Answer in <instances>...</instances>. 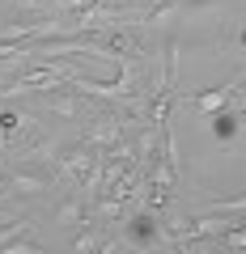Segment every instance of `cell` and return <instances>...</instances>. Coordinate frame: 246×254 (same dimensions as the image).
Returning a JSON list of instances; mask_svg holds the SVG:
<instances>
[{
  "instance_id": "6da1fadb",
  "label": "cell",
  "mask_w": 246,
  "mask_h": 254,
  "mask_svg": "<svg viewBox=\"0 0 246 254\" xmlns=\"http://www.w3.org/2000/svg\"><path fill=\"white\" fill-rule=\"evenodd\" d=\"M242 85H246V72L238 76V81H229V85H221V89H208V93H191V102H195V106L204 110V115H221V110H225L229 102H234V93L242 89Z\"/></svg>"
},
{
  "instance_id": "7a4b0ae2",
  "label": "cell",
  "mask_w": 246,
  "mask_h": 254,
  "mask_svg": "<svg viewBox=\"0 0 246 254\" xmlns=\"http://www.w3.org/2000/svg\"><path fill=\"white\" fill-rule=\"evenodd\" d=\"M128 237L136 246H149V242H157L162 237V229H157V216H153V208H140L136 216L128 220Z\"/></svg>"
},
{
  "instance_id": "3957f363",
  "label": "cell",
  "mask_w": 246,
  "mask_h": 254,
  "mask_svg": "<svg viewBox=\"0 0 246 254\" xmlns=\"http://www.w3.org/2000/svg\"><path fill=\"white\" fill-rule=\"evenodd\" d=\"M242 115L246 110H234V115H212V131H217L221 140H229L238 131V123H242Z\"/></svg>"
},
{
  "instance_id": "277c9868",
  "label": "cell",
  "mask_w": 246,
  "mask_h": 254,
  "mask_svg": "<svg viewBox=\"0 0 246 254\" xmlns=\"http://www.w3.org/2000/svg\"><path fill=\"white\" fill-rule=\"evenodd\" d=\"M21 127H26V119H17V115H0V136H4V140H13Z\"/></svg>"
},
{
  "instance_id": "5b68a950",
  "label": "cell",
  "mask_w": 246,
  "mask_h": 254,
  "mask_svg": "<svg viewBox=\"0 0 246 254\" xmlns=\"http://www.w3.org/2000/svg\"><path fill=\"white\" fill-rule=\"evenodd\" d=\"M98 254H119V242H115V237H102V250Z\"/></svg>"
}]
</instances>
